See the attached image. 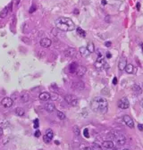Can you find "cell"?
Returning <instances> with one entry per match:
<instances>
[{
  "instance_id": "cb8c5ba5",
  "label": "cell",
  "mask_w": 143,
  "mask_h": 150,
  "mask_svg": "<svg viewBox=\"0 0 143 150\" xmlns=\"http://www.w3.org/2000/svg\"><path fill=\"white\" fill-rule=\"evenodd\" d=\"M87 49L89 50V53H93V52L95 51V47H94L93 43L89 42V44H88V46H87Z\"/></svg>"
},
{
  "instance_id": "484cf974",
  "label": "cell",
  "mask_w": 143,
  "mask_h": 150,
  "mask_svg": "<svg viewBox=\"0 0 143 150\" xmlns=\"http://www.w3.org/2000/svg\"><path fill=\"white\" fill-rule=\"evenodd\" d=\"M77 32H78V34H79L81 37H82V38L86 37V32H85V30H83L82 29H81V28H77Z\"/></svg>"
},
{
  "instance_id": "4316f807",
  "label": "cell",
  "mask_w": 143,
  "mask_h": 150,
  "mask_svg": "<svg viewBox=\"0 0 143 150\" xmlns=\"http://www.w3.org/2000/svg\"><path fill=\"white\" fill-rule=\"evenodd\" d=\"M73 133L76 136H80V134H81V130H80L79 127H78L77 125L73 126Z\"/></svg>"
},
{
  "instance_id": "7bdbcfd3",
  "label": "cell",
  "mask_w": 143,
  "mask_h": 150,
  "mask_svg": "<svg viewBox=\"0 0 143 150\" xmlns=\"http://www.w3.org/2000/svg\"><path fill=\"white\" fill-rule=\"evenodd\" d=\"M141 106H142V107H143V100L141 102Z\"/></svg>"
},
{
  "instance_id": "5b68a950",
  "label": "cell",
  "mask_w": 143,
  "mask_h": 150,
  "mask_svg": "<svg viewBox=\"0 0 143 150\" xmlns=\"http://www.w3.org/2000/svg\"><path fill=\"white\" fill-rule=\"evenodd\" d=\"M117 106H118L119 108L121 109H127L130 106V103H129V100L126 97H123V98H121L118 101Z\"/></svg>"
},
{
  "instance_id": "9c48e42d",
  "label": "cell",
  "mask_w": 143,
  "mask_h": 150,
  "mask_svg": "<svg viewBox=\"0 0 143 150\" xmlns=\"http://www.w3.org/2000/svg\"><path fill=\"white\" fill-rule=\"evenodd\" d=\"M123 122H124V123H125L128 127H130V128H131V129L134 128V123H133V120L129 115H123Z\"/></svg>"
},
{
  "instance_id": "ffe728a7",
  "label": "cell",
  "mask_w": 143,
  "mask_h": 150,
  "mask_svg": "<svg viewBox=\"0 0 143 150\" xmlns=\"http://www.w3.org/2000/svg\"><path fill=\"white\" fill-rule=\"evenodd\" d=\"M124 70H125V71L127 73L131 74L133 72V71H134V67H133V65L131 64H127V65H126Z\"/></svg>"
},
{
  "instance_id": "1f68e13d",
  "label": "cell",
  "mask_w": 143,
  "mask_h": 150,
  "mask_svg": "<svg viewBox=\"0 0 143 150\" xmlns=\"http://www.w3.org/2000/svg\"><path fill=\"white\" fill-rule=\"evenodd\" d=\"M81 150H92V148H89V147H86V146L82 145L81 147Z\"/></svg>"
},
{
  "instance_id": "4fadbf2b",
  "label": "cell",
  "mask_w": 143,
  "mask_h": 150,
  "mask_svg": "<svg viewBox=\"0 0 143 150\" xmlns=\"http://www.w3.org/2000/svg\"><path fill=\"white\" fill-rule=\"evenodd\" d=\"M51 40L48 39V38H44V39H42L41 40H40V46L43 47H49L50 46H51Z\"/></svg>"
},
{
  "instance_id": "f1b7e54d",
  "label": "cell",
  "mask_w": 143,
  "mask_h": 150,
  "mask_svg": "<svg viewBox=\"0 0 143 150\" xmlns=\"http://www.w3.org/2000/svg\"><path fill=\"white\" fill-rule=\"evenodd\" d=\"M92 150H102L101 147L99 145H98V144H96V143H94L93 145H92Z\"/></svg>"
},
{
  "instance_id": "ba28073f",
  "label": "cell",
  "mask_w": 143,
  "mask_h": 150,
  "mask_svg": "<svg viewBox=\"0 0 143 150\" xmlns=\"http://www.w3.org/2000/svg\"><path fill=\"white\" fill-rule=\"evenodd\" d=\"M72 88L76 90H82L85 88V85H84L83 81H75L72 84Z\"/></svg>"
},
{
  "instance_id": "8fae6325",
  "label": "cell",
  "mask_w": 143,
  "mask_h": 150,
  "mask_svg": "<svg viewBox=\"0 0 143 150\" xmlns=\"http://www.w3.org/2000/svg\"><path fill=\"white\" fill-rule=\"evenodd\" d=\"M53 137H54V133H53V131H52L51 130H47V132H46V134H45L44 136V142L46 143H49L50 141H51V139L53 138Z\"/></svg>"
},
{
  "instance_id": "44dd1931",
  "label": "cell",
  "mask_w": 143,
  "mask_h": 150,
  "mask_svg": "<svg viewBox=\"0 0 143 150\" xmlns=\"http://www.w3.org/2000/svg\"><path fill=\"white\" fill-rule=\"evenodd\" d=\"M21 99H22V101L23 102V103L28 102V101H29V99H30V95H29V93H27V92L22 93V96H21Z\"/></svg>"
},
{
  "instance_id": "74e56055",
  "label": "cell",
  "mask_w": 143,
  "mask_h": 150,
  "mask_svg": "<svg viewBox=\"0 0 143 150\" xmlns=\"http://www.w3.org/2000/svg\"><path fill=\"white\" fill-rule=\"evenodd\" d=\"M138 127H139V129H140V130H143V126L141 125V124H139Z\"/></svg>"
},
{
  "instance_id": "5bb4252c",
  "label": "cell",
  "mask_w": 143,
  "mask_h": 150,
  "mask_svg": "<svg viewBox=\"0 0 143 150\" xmlns=\"http://www.w3.org/2000/svg\"><path fill=\"white\" fill-rule=\"evenodd\" d=\"M86 71H87L86 67L82 66V65H78V68H77V70H76V73L78 76H80V77L83 76L84 74L86 73Z\"/></svg>"
},
{
  "instance_id": "b9f144b4",
  "label": "cell",
  "mask_w": 143,
  "mask_h": 150,
  "mask_svg": "<svg viewBox=\"0 0 143 150\" xmlns=\"http://www.w3.org/2000/svg\"><path fill=\"white\" fill-rule=\"evenodd\" d=\"M74 13H75V14H78V13H79V12H78V10H77V9H76V10H74Z\"/></svg>"
},
{
  "instance_id": "bcb514c9",
  "label": "cell",
  "mask_w": 143,
  "mask_h": 150,
  "mask_svg": "<svg viewBox=\"0 0 143 150\" xmlns=\"http://www.w3.org/2000/svg\"><path fill=\"white\" fill-rule=\"evenodd\" d=\"M142 50H143V45H142Z\"/></svg>"
},
{
  "instance_id": "ac0fdd59",
  "label": "cell",
  "mask_w": 143,
  "mask_h": 150,
  "mask_svg": "<svg viewBox=\"0 0 143 150\" xmlns=\"http://www.w3.org/2000/svg\"><path fill=\"white\" fill-rule=\"evenodd\" d=\"M79 51H80V53H81V55H82L83 57H87L89 54H90V53L89 52V50L87 49V47H80Z\"/></svg>"
},
{
  "instance_id": "6da1fadb",
  "label": "cell",
  "mask_w": 143,
  "mask_h": 150,
  "mask_svg": "<svg viewBox=\"0 0 143 150\" xmlns=\"http://www.w3.org/2000/svg\"><path fill=\"white\" fill-rule=\"evenodd\" d=\"M90 108L95 113L105 114L108 111V102L102 96H97L90 102Z\"/></svg>"
},
{
  "instance_id": "52a82bcc",
  "label": "cell",
  "mask_w": 143,
  "mask_h": 150,
  "mask_svg": "<svg viewBox=\"0 0 143 150\" xmlns=\"http://www.w3.org/2000/svg\"><path fill=\"white\" fill-rule=\"evenodd\" d=\"M114 138L116 140V143L118 144L119 146H123L125 144V138L123 137L122 134H118V133H114Z\"/></svg>"
},
{
  "instance_id": "2e32d148",
  "label": "cell",
  "mask_w": 143,
  "mask_h": 150,
  "mask_svg": "<svg viewBox=\"0 0 143 150\" xmlns=\"http://www.w3.org/2000/svg\"><path fill=\"white\" fill-rule=\"evenodd\" d=\"M45 109L48 113H53L54 111H56V106L53 103H47L45 105Z\"/></svg>"
},
{
  "instance_id": "603a6c76",
  "label": "cell",
  "mask_w": 143,
  "mask_h": 150,
  "mask_svg": "<svg viewBox=\"0 0 143 150\" xmlns=\"http://www.w3.org/2000/svg\"><path fill=\"white\" fill-rule=\"evenodd\" d=\"M132 90L134 93L136 94H141V92H142V90H141V88L139 85H133L132 86Z\"/></svg>"
},
{
  "instance_id": "ab89813d",
  "label": "cell",
  "mask_w": 143,
  "mask_h": 150,
  "mask_svg": "<svg viewBox=\"0 0 143 150\" xmlns=\"http://www.w3.org/2000/svg\"><path fill=\"white\" fill-rule=\"evenodd\" d=\"M102 5H106V0H103V1H102Z\"/></svg>"
},
{
  "instance_id": "30bf717a",
  "label": "cell",
  "mask_w": 143,
  "mask_h": 150,
  "mask_svg": "<svg viewBox=\"0 0 143 150\" xmlns=\"http://www.w3.org/2000/svg\"><path fill=\"white\" fill-rule=\"evenodd\" d=\"M77 54V51L75 48L73 47H68L67 49H65L64 51V55H65V56L67 57H74Z\"/></svg>"
},
{
  "instance_id": "e575fe53",
  "label": "cell",
  "mask_w": 143,
  "mask_h": 150,
  "mask_svg": "<svg viewBox=\"0 0 143 150\" xmlns=\"http://www.w3.org/2000/svg\"><path fill=\"white\" fill-rule=\"evenodd\" d=\"M113 84L114 85H116V84H117V78H116V77H114L113 79Z\"/></svg>"
},
{
  "instance_id": "ee69618b",
  "label": "cell",
  "mask_w": 143,
  "mask_h": 150,
  "mask_svg": "<svg viewBox=\"0 0 143 150\" xmlns=\"http://www.w3.org/2000/svg\"><path fill=\"white\" fill-rule=\"evenodd\" d=\"M113 150H118V149H117V148H114Z\"/></svg>"
},
{
  "instance_id": "83f0119b",
  "label": "cell",
  "mask_w": 143,
  "mask_h": 150,
  "mask_svg": "<svg viewBox=\"0 0 143 150\" xmlns=\"http://www.w3.org/2000/svg\"><path fill=\"white\" fill-rule=\"evenodd\" d=\"M57 117H58L60 120H64V119H65V114H64L63 112H57Z\"/></svg>"
},
{
  "instance_id": "9a60e30c",
  "label": "cell",
  "mask_w": 143,
  "mask_h": 150,
  "mask_svg": "<svg viewBox=\"0 0 143 150\" xmlns=\"http://www.w3.org/2000/svg\"><path fill=\"white\" fill-rule=\"evenodd\" d=\"M39 98H40L41 101H47L51 98V95H50L48 92H42V93L40 94Z\"/></svg>"
},
{
  "instance_id": "7c38bea8",
  "label": "cell",
  "mask_w": 143,
  "mask_h": 150,
  "mask_svg": "<svg viewBox=\"0 0 143 150\" xmlns=\"http://www.w3.org/2000/svg\"><path fill=\"white\" fill-rule=\"evenodd\" d=\"M126 65H127V60H126L125 57H121V59L119 61L118 64V68L120 71H123L125 69Z\"/></svg>"
},
{
  "instance_id": "7402d4cb",
  "label": "cell",
  "mask_w": 143,
  "mask_h": 150,
  "mask_svg": "<svg viewBox=\"0 0 143 150\" xmlns=\"http://www.w3.org/2000/svg\"><path fill=\"white\" fill-rule=\"evenodd\" d=\"M14 112H15V114L18 116H23L25 113L24 110H23V108H22V107H17V108L14 110Z\"/></svg>"
},
{
  "instance_id": "d590c367",
  "label": "cell",
  "mask_w": 143,
  "mask_h": 150,
  "mask_svg": "<svg viewBox=\"0 0 143 150\" xmlns=\"http://www.w3.org/2000/svg\"><path fill=\"white\" fill-rule=\"evenodd\" d=\"M105 46L107 47H109L110 46H111V42H106V43H105Z\"/></svg>"
},
{
  "instance_id": "8d00e7d4",
  "label": "cell",
  "mask_w": 143,
  "mask_h": 150,
  "mask_svg": "<svg viewBox=\"0 0 143 150\" xmlns=\"http://www.w3.org/2000/svg\"><path fill=\"white\" fill-rule=\"evenodd\" d=\"M106 57H107V58H111V57H112L111 53H109V52H107V53H106Z\"/></svg>"
},
{
  "instance_id": "277c9868",
  "label": "cell",
  "mask_w": 143,
  "mask_h": 150,
  "mask_svg": "<svg viewBox=\"0 0 143 150\" xmlns=\"http://www.w3.org/2000/svg\"><path fill=\"white\" fill-rule=\"evenodd\" d=\"M105 66H106V61L104 60V58L102 57L101 54H99V58L95 63V67L98 70H102Z\"/></svg>"
},
{
  "instance_id": "f6af8a7d",
  "label": "cell",
  "mask_w": 143,
  "mask_h": 150,
  "mask_svg": "<svg viewBox=\"0 0 143 150\" xmlns=\"http://www.w3.org/2000/svg\"><path fill=\"white\" fill-rule=\"evenodd\" d=\"M123 150H129V149H123Z\"/></svg>"
},
{
  "instance_id": "60d3db41",
  "label": "cell",
  "mask_w": 143,
  "mask_h": 150,
  "mask_svg": "<svg viewBox=\"0 0 143 150\" xmlns=\"http://www.w3.org/2000/svg\"><path fill=\"white\" fill-rule=\"evenodd\" d=\"M137 8H138V10H140V3H138V5H137Z\"/></svg>"
},
{
  "instance_id": "4dcf8cb0",
  "label": "cell",
  "mask_w": 143,
  "mask_h": 150,
  "mask_svg": "<svg viewBox=\"0 0 143 150\" xmlns=\"http://www.w3.org/2000/svg\"><path fill=\"white\" fill-rule=\"evenodd\" d=\"M40 126V122H39V119H35L34 120V124H33V127L35 129H38Z\"/></svg>"
},
{
  "instance_id": "d4e9b609",
  "label": "cell",
  "mask_w": 143,
  "mask_h": 150,
  "mask_svg": "<svg viewBox=\"0 0 143 150\" xmlns=\"http://www.w3.org/2000/svg\"><path fill=\"white\" fill-rule=\"evenodd\" d=\"M7 14H8V7L6 6V7H5V8H4V9L2 10V12H1V14H0V17H1V18L6 17Z\"/></svg>"
},
{
  "instance_id": "836d02e7",
  "label": "cell",
  "mask_w": 143,
  "mask_h": 150,
  "mask_svg": "<svg viewBox=\"0 0 143 150\" xmlns=\"http://www.w3.org/2000/svg\"><path fill=\"white\" fill-rule=\"evenodd\" d=\"M36 10V5H32L31 7L30 8V13H33Z\"/></svg>"
},
{
  "instance_id": "7a4b0ae2",
  "label": "cell",
  "mask_w": 143,
  "mask_h": 150,
  "mask_svg": "<svg viewBox=\"0 0 143 150\" xmlns=\"http://www.w3.org/2000/svg\"><path fill=\"white\" fill-rule=\"evenodd\" d=\"M56 26L63 31H71L75 28L74 22L67 17H59L56 20Z\"/></svg>"
},
{
  "instance_id": "f546056e",
  "label": "cell",
  "mask_w": 143,
  "mask_h": 150,
  "mask_svg": "<svg viewBox=\"0 0 143 150\" xmlns=\"http://www.w3.org/2000/svg\"><path fill=\"white\" fill-rule=\"evenodd\" d=\"M83 135H84V137L85 138H89V130L88 129H84V130H83Z\"/></svg>"
},
{
  "instance_id": "d6a6232c",
  "label": "cell",
  "mask_w": 143,
  "mask_h": 150,
  "mask_svg": "<svg viewBox=\"0 0 143 150\" xmlns=\"http://www.w3.org/2000/svg\"><path fill=\"white\" fill-rule=\"evenodd\" d=\"M40 135H41V132H40V130H36L34 133V136L36 137V138H39V137H40Z\"/></svg>"
},
{
  "instance_id": "3957f363",
  "label": "cell",
  "mask_w": 143,
  "mask_h": 150,
  "mask_svg": "<svg viewBox=\"0 0 143 150\" xmlns=\"http://www.w3.org/2000/svg\"><path fill=\"white\" fill-rule=\"evenodd\" d=\"M64 99L67 102V104H69L72 106H76L78 105V98L73 95H66L64 96Z\"/></svg>"
},
{
  "instance_id": "d6986e66",
  "label": "cell",
  "mask_w": 143,
  "mask_h": 150,
  "mask_svg": "<svg viewBox=\"0 0 143 150\" xmlns=\"http://www.w3.org/2000/svg\"><path fill=\"white\" fill-rule=\"evenodd\" d=\"M78 68V64L76 63H72V64H70L69 66V71L71 73H74V72H76V70Z\"/></svg>"
},
{
  "instance_id": "8992f818",
  "label": "cell",
  "mask_w": 143,
  "mask_h": 150,
  "mask_svg": "<svg viewBox=\"0 0 143 150\" xmlns=\"http://www.w3.org/2000/svg\"><path fill=\"white\" fill-rule=\"evenodd\" d=\"M13 104H14V101H13V99L10 98V97H5V98H3L2 101H1V105H2L4 107H5V108L11 107V106H13Z\"/></svg>"
},
{
  "instance_id": "e0dca14e",
  "label": "cell",
  "mask_w": 143,
  "mask_h": 150,
  "mask_svg": "<svg viewBox=\"0 0 143 150\" xmlns=\"http://www.w3.org/2000/svg\"><path fill=\"white\" fill-rule=\"evenodd\" d=\"M102 147L106 149H112V148H114V143L111 140H106L102 143Z\"/></svg>"
},
{
  "instance_id": "f35d334b",
  "label": "cell",
  "mask_w": 143,
  "mask_h": 150,
  "mask_svg": "<svg viewBox=\"0 0 143 150\" xmlns=\"http://www.w3.org/2000/svg\"><path fill=\"white\" fill-rule=\"evenodd\" d=\"M3 135V129L0 127V136H2Z\"/></svg>"
}]
</instances>
